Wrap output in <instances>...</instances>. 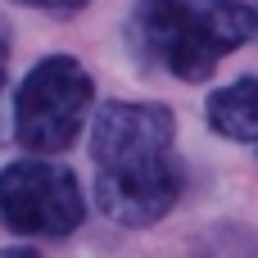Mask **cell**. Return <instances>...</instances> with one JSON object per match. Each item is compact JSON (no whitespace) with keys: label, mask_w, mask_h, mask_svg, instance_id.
<instances>
[{"label":"cell","mask_w":258,"mask_h":258,"mask_svg":"<svg viewBox=\"0 0 258 258\" xmlns=\"http://www.w3.org/2000/svg\"><path fill=\"white\" fill-rule=\"evenodd\" d=\"M209 127L227 141L258 145V77H240L209 95Z\"/></svg>","instance_id":"obj_5"},{"label":"cell","mask_w":258,"mask_h":258,"mask_svg":"<svg viewBox=\"0 0 258 258\" xmlns=\"http://www.w3.org/2000/svg\"><path fill=\"white\" fill-rule=\"evenodd\" d=\"M0 258H36L32 249H0Z\"/></svg>","instance_id":"obj_8"},{"label":"cell","mask_w":258,"mask_h":258,"mask_svg":"<svg viewBox=\"0 0 258 258\" xmlns=\"http://www.w3.org/2000/svg\"><path fill=\"white\" fill-rule=\"evenodd\" d=\"M14 5H27V9H50V14H73L91 0H14Z\"/></svg>","instance_id":"obj_6"},{"label":"cell","mask_w":258,"mask_h":258,"mask_svg":"<svg viewBox=\"0 0 258 258\" xmlns=\"http://www.w3.org/2000/svg\"><path fill=\"white\" fill-rule=\"evenodd\" d=\"M5 50H9V41H5V23H0V86H5Z\"/></svg>","instance_id":"obj_7"},{"label":"cell","mask_w":258,"mask_h":258,"mask_svg":"<svg viewBox=\"0 0 258 258\" xmlns=\"http://www.w3.org/2000/svg\"><path fill=\"white\" fill-rule=\"evenodd\" d=\"M95 104V82L73 54H45L18 82L14 95V141L27 154H63Z\"/></svg>","instance_id":"obj_3"},{"label":"cell","mask_w":258,"mask_h":258,"mask_svg":"<svg viewBox=\"0 0 258 258\" xmlns=\"http://www.w3.org/2000/svg\"><path fill=\"white\" fill-rule=\"evenodd\" d=\"M177 118L163 104L109 100L91 122V159H95V204L118 227H154L163 222L181 190L186 172L172 154Z\"/></svg>","instance_id":"obj_1"},{"label":"cell","mask_w":258,"mask_h":258,"mask_svg":"<svg viewBox=\"0 0 258 258\" xmlns=\"http://www.w3.org/2000/svg\"><path fill=\"white\" fill-rule=\"evenodd\" d=\"M82 218H86V200L68 168L32 154V159H14L0 172V222L14 236H32V240L73 236Z\"/></svg>","instance_id":"obj_4"},{"label":"cell","mask_w":258,"mask_h":258,"mask_svg":"<svg viewBox=\"0 0 258 258\" xmlns=\"http://www.w3.org/2000/svg\"><path fill=\"white\" fill-rule=\"evenodd\" d=\"M258 32V9L240 0H141L132 9V50L181 82H204Z\"/></svg>","instance_id":"obj_2"}]
</instances>
